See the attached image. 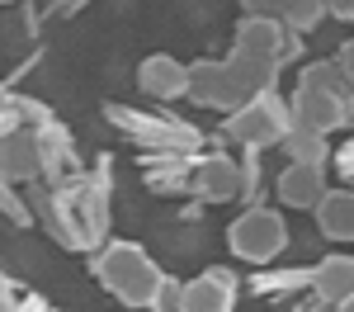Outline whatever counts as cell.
<instances>
[{
    "instance_id": "27",
    "label": "cell",
    "mask_w": 354,
    "mask_h": 312,
    "mask_svg": "<svg viewBox=\"0 0 354 312\" xmlns=\"http://www.w3.org/2000/svg\"><path fill=\"white\" fill-rule=\"evenodd\" d=\"M293 62H307V43H302L298 33H288V43H283V53H279V71H283V66H293Z\"/></svg>"
},
{
    "instance_id": "24",
    "label": "cell",
    "mask_w": 354,
    "mask_h": 312,
    "mask_svg": "<svg viewBox=\"0 0 354 312\" xmlns=\"http://www.w3.org/2000/svg\"><path fill=\"white\" fill-rule=\"evenodd\" d=\"M0 218L15 227H38L33 223V208H28V199L19 185H10V180H0Z\"/></svg>"
},
{
    "instance_id": "21",
    "label": "cell",
    "mask_w": 354,
    "mask_h": 312,
    "mask_svg": "<svg viewBox=\"0 0 354 312\" xmlns=\"http://www.w3.org/2000/svg\"><path fill=\"white\" fill-rule=\"evenodd\" d=\"M279 19H283L288 33L307 38V33H317V28L330 19V5L326 0H283V5H279Z\"/></svg>"
},
{
    "instance_id": "31",
    "label": "cell",
    "mask_w": 354,
    "mask_h": 312,
    "mask_svg": "<svg viewBox=\"0 0 354 312\" xmlns=\"http://www.w3.org/2000/svg\"><path fill=\"white\" fill-rule=\"evenodd\" d=\"M236 5H241V15H274L279 19V5L283 0H236Z\"/></svg>"
},
{
    "instance_id": "38",
    "label": "cell",
    "mask_w": 354,
    "mask_h": 312,
    "mask_svg": "<svg viewBox=\"0 0 354 312\" xmlns=\"http://www.w3.org/2000/svg\"><path fill=\"white\" fill-rule=\"evenodd\" d=\"M335 312H354V293L345 298V303H335Z\"/></svg>"
},
{
    "instance_id": "16",
    "label": "cell",
    "mask_w": 354,
    "mask_h": 312,
    "mask_svg": "<svg viewBox=\"0 0 354 312\" xmlns=\"http://www.w3.org/2000/svg\"><path fill=\"white\" fill-rule=\"evenodd\" d=\"M245 288L255 293V298H298L312 288V265H260V270H250L245 275Z\"/></svg>"
},
{
    "instance_id": "5",
    "label": "cell",
    "mask_w": 354,
    "mask_h": 312,
    "mask_svg": "<svg viewBox=\"0 0 354 312\" xmlns=\"http://www.w3.org/2000/svg\"><path fill=\"white\" fill-rule=\"evenodd\" d=\"M265 90H279V66L265 57L250 53H232L222 57V95H218V113H236L250 100H260Z\"/></svg>"
},
{
    "instance_id": "33",
    "label": "cell",
    "mask_w": 354,
    "mask_h": 312,
    "mask_svg": "<svg viewBox=\"0 0 354 312\" xmlns=\"http://www.w3.org/2000/svg\"><path fill=\"white\" fill-rule=\"evenodd\" d=\"M330 5V19H340V24H354V0H326Z\"/></svg>"
},
{
    "instance_id": "7",
    "label": "cell",
    "mask_w": 354,
    "mask_h": 312,
    "mask_svg": "<svg viewBox=\"0 0 354 312\" xmlns=\"http://www.w3.org/2000/svg\"><path fill=\"white\" fill-rule=\"evenodd\" d=\"M236 298H241V275L232 265H203L194 279H185L175 312H236Z\"/></svg>"
},
{
    "instance_id": "6",
    "label": "cell",
    "mask_w": 354,
    "mask_h": 312,
    "mask_svg": "<svg viewBox=\"0 0 354 312\" xmlns=\"http://www.w3.org/2000/svg\"><path fill=\"white\" fill-rule=\"evenodd\" d=\"M236 194H241V156H232L222 147H203L194 156L189 199H198V203H236Z\"/></svg>"
},
{
    "instance_id": "11",
    "label": "cell",
    "mask_w": 354,
    "mask_h": 312,
    "mask_svg": "<svg viewBox=\"0 0 354 312\" xmlns=\"http://www.w3.org/2000/svg\"><path fill=\"white\" fill-rule=\"evenodd\" d=\"M326 190H330V166L288 161V166L274 175V199H279V208H293V213H312Z\"/></svg>"
},
{
    "instance_id": "2",
    "label": "cell",
    "mask_w": 354,
    "mask_h": 312,
    "mask_svg": "<svg viewBox=\"0 0 354 312\" xmlns=\"http://www.w3.org/2000/svg\"><path fill=\"white\" fill-rule=\"evenodd\" d=\"M100 113L137 152H203V128H194L189 118H180L170 109H137L123 100H104Z\"/></svg>"
},
{
    "instance_id": "23",
    "label": "cell",
    "mask_w": 354,
    "mask_h": 312,
    "mask_svg": "<svg viewBox=\"0 0 354 312\" xmlns=\"http://www.w3.org/2000/svg\"><path fill=\"white\" fill-rule=\"evenodd\" d=\"M10 109L24 118V128H53L57 123V109L48 100H38V95H24V90H15L10 95Z\"/></svg>"
},
{
    "instance_id": "30",
    "label": "cell",
    "mask_w": 354,
    "mask_h": 312,
    "mask_svg": "<svg viewBox=\"0 0 354 312\" xmlns=\"http://www.w3.org/2000/svg\"><path fill=\"white\" fill-rule=\"evenodd\" d=\"M288 312H335V308H330V303H322V298L307 288V293H298V298H293V308H288Z\"/></svg>"
},
{
    "instance_id": "12",
    "label": "cell",
    "mask_w": 354,
    "mask_h": 312,
    "mask_svg": "<svg viewBox=\"0 0 354 312\" xmlns=\"http://www.w3.org/2000/svg\"><path fill=\"white\" fill-rule=\"evenodd\" d=\"M38 156H43V180L48 185H66V180H76L85 170V156L76 138H71V128L57 118L53 128H38Z\"/></svg>"
},
{
    "instance_id": "18",
    "label": "cell",
    "mask_w": 354,
    "mask_h": 312,
    "mask_svg": "<svg viewBox=\"0 0 354 312\" xmlns=\"http://www.w3.org/2000/svg\"><path fill=\"white\" fill-rule=\"evenodd\" d=\"M279 152L288 161H302V166H330V156H335L326 133H312V128H298V123L288 128V138L279 142Z\"/></svg>"
},
{
    "instance_id": "29",
    "label": "cell",
    "mask_w": 354,
    "mask_h": 312,
    "mask_svg": "<svg viewBox=\"0 0 354 312\" xmlns=\"http://www.w3.org/2000/svg\"><path fill=\"white\" fill-rule=\"evenodd\" d=\"M19 298H24V288L0 275V312H15V308H19Z\"/></svg>"
},
{
    "instance_id": "10",
    "label": "cell",
    "mask_w": 354,
    "mask_h": 312,
    "mask_svg": "<svg viewBox=\"0 0 354 312\" xmlns=\"http://www.w3.org/2000/svg\"><path fill=\"white\" fill-rule=\"evenodd\" d=\"M137 90H142L147 100H156L161 109L180 104V100L189 95V62H180V57H170V53L142 57V62H137Z\"/></svg>"
},
{
    "instance_id": "1",
    "label": "cell",
    "mask_w": 354,
    "mask_h": 312,
    "mask_svg": "<svg viewBox=\"0 0 354 312\" xmlns=\"http://www.w3.org/2000/svg\"><path fill=\"white\" fill-rule=\"evenodd\" d=\"M90 275L113 303L137 312L156 308V293H161V279H165V270L147 255V246L123 241V237H109L100 251H90Z\"/></svg>"
},
{
    "instance_id": "25",
    "label": "cell",
    "mask_w": 354,
    "mask_h": 312,
    "mask_svg": "<svg viewBox=\"0 0 354 312\" xmlns=\"http://www.w3.org/2000/svg\"><path fill=\"white\" fill-rule=\"evenodd\" d=\"M90 0H43L38 10H43V24H57V19H76Z\"/></svg>"
},
{
    "instance_id": "39",
    "label": "cell",
    "mask_w": 354,
    "mask_h": 312,
    "mask_svg": "<svg viewBox=\"0 0 354 312\" xmlns=\"http://www.w3.org/2000/svg\"><path fill=\"white\" fill-rule=\"evenodd\" d=\"M0 5H15V10H19V5H33V0H0Z\"/></svg>"
},
{
    "instance_id": "9",
    "label": "cell",
    "mask_w": 354,
    "mask_h": 312,
    "mask_svg": "<svg viewBox=\"0 0 354 312\" xmlns=\"http://www.w3.org/2000/svg\"><path fill=\"white\" fill-rule=\"evenodd\" d=\"M288 109H293V123L298 128H312V133H340V128H354L350 123V109H345V100L340 95H330L322 85H298L288 90Z\"/></svg>"
},
{
    "instance_id": "35",
    "label": "cell",
    "mask_w": 354,
    "mask_h": 312,
    "mask_svg": "<svg viewBox=\"0 0 354 312\" xmlns=\"http://www.w3.org/2000/svg\"><path fill=\"white\" fill-rule=\"evenodd\" d=\"M19 128H24V118H19L15 109H5V113H0V138H10V133H19Z\"/></svg>"
},
{
    "instance_id": "19",
    "label": "cell",
    "mask_w": 354,
    "mask_h": 312,
    "mask_svg": "<svg viewBox=\"0 0 354 312\" xmlns=\"http://www.w3.org/2000/svg\"><path fill=\"white\" fill-rule=\"evenodd\" d=\"M218 95H222V57H198L189 62V100L194 109H213L218 113Z\"/></svg>"
},
{
    "instance_id": "14",
    "label": "cell",
    "mask_w": 354,
    "mask_h": 312,
    "mask_svg": "<svg viewBox=\"0 0 354 312\" xmlns=\"http://www.w3.org/2000/svg\"><path fill=\"white\" fill-rule=\"evenodd\" d=\"M283 43H288V28H283V19H274V15H241V19H236V33H232V48H236V53L265 57L274 66H279Z\"/></svg>"
},
{
    "instance_id": "13",
    "label": "cell",
    "mask_w": 354,
    "mask_h": 312,
    "mask_svg": "<svg viewBox=\"0 0 354 312\" xmlns=\"http://www.w3.org/2000/svg\"><path fill=\"white\" fill-rule=\"evenodd\" d=\"M0 180L10 185H33L43 180V156H38V128H19L10 138H0Z\"/></svg>"
},
{
    "instance_id": "22",
    "label": "cell",
    "mask_w": 354,
    "mask_h": 312,
    "mask_svg": "<svg viewBox=\"0 0 354 312\" xmlns=\"http://www.w3.org/2000/svg\"><path fill=\"white\" fill-rule=\"evenodd\" d=\"M241 208H255L265 199V161L260 152H241Z\"/></svg>"
},
{
    "instance_id": "3",
    "label": "cell",
    "mask_w": 354,
    "mask_h": 312,
    "mask_svg": "<svg viewBox=\"0 0 354 312\" xmlns=\"http://www.w3.org/2000/svg\"><path fill=\"white\" fill-rule=\"evenodd\" d=\"M288 128H293L288 95L265 90V95H260V100H250L245 109L222 113L218 138L232 142V147H241V152H270V147H279V142L288 138Z\"/></svg>"
},
{
    "instance_id": "8",
    "label": "cell",
    "mask_w": 354,
    "mask_h": 312,
    "mask_svg": "<svg viewBox=\"0 0 354 312\" xmlns=\"http://www.w3.org/2000/svg\"><path fill=\"white\" fill-rule=\"evenodd\" d=\"M194 156H198V152H142V156H133V161H137V170H142L147 194H156V199H189Z\"/></svg>"
},
{
    "instance_id": "32",
    "label": "cell",
    "mask_w": 354,
    "mask_h": 312,
    "mask_svg": "<svg viewBox=\"0 0 354 312\" xmlns=\"http://www.w3.org/2000/svg\"><path fill=\"white\" fill-rule=\"evenodd\" d=\"M335 62H340V71H345V76L354 81V33L345 38V43H340V48H335Z\"/></svg>"
},
{
    "instance_id": "17",
    "label": "cell",
    "mask_w": 354,
    "mask_h": 312,
    "mask_svg": "<svg viewBox=\"0 0 354 312\" xmlns=\"http://www.w3.org/2000/svg\"><path fill=\"white\" fill-rule=\"evenodd\" d=\"M312 293L322 298V303H345L354 293V255H345V251H330V255H322L317 265H312Z\"/></svg>"
},
{
    "instance_id": "15",
    "label": "cell",
    "mask_w": 354,
    "mask_h": 312,
    "mask_svg": "<svg viewBox=\"0 0 354 312\" xmlns=\"http://www.w3.org/2000/svg\"><path fill=\"white\" fill-rule=\"evenodd\" d=\"M312 218L326 241H354V185H330L312 208Z\"/></svg>"
},
{
    "instance_id": "26",
    "label": "cell",
    "mask_w": 354,
    "mask_h": 312,
    "mask_svg": "<svg viewBox=\"0 0 354 312\" xmlns=\"http://www.w3.org/2000/svg\"><path fill=\"white\" fill-rule=\"evenodd\" d=\"M330 166H335V175H340V185H354V138H345L340 147H335Z\"/></svg>"
},
{
    "instance_id": "37",
    "label": "cell",
    "mask_w": 354,
    "mask_h": 312,
    "mask_svg": "<svg viewBox=\"0 0 354 312\" xmlns=\"http://www.w3.org/2000/svg\"><path fill=\"white\" fill-rule=\"evenodd\" d=\"M10 95H15V90H10V81H5V76H0V113L10 109Z\"/></svg>"
},
{
    "instance_id": "36",
    "label": "cell",
    "mask_w": 354,
    "mask_h": 312,
    "mask_svg": "<svg viewBox=\"0 0 354 312\" xmlns=\"http://www.w3.org/2000/svg\"><path fill=\"white\" fill-rule=\"evenodd\" d=\"M203 208H208V203H198V199H189V203H185V213H180V218H185V223H194V218H203Z\"/></svg>"
},
{
    "instance_id": "4",
    "label": "cell",
    "mask_w": 354,
    "mask_h": 312,
    "mask_svg": "<svg viewBox=\"0 0 354 312\" xmlns=\"http://www.w3.org/2000/svg\"><path fill=\"white\" fill-rule=\"evenodd\" d=\"M288 218L283 208H270V203H255V208H241V218H232L227 227V251L236 255L241 265H274L279 255L288 251Z\"/></svg>"
},
{
    "instance_id": "28",
    "label": "cell",
    "mask_w": 354,
    "mask_h": 312,
    "mask_svg": "<svg viewBox=\"0 0 354 312\" xmlns=\"http://www.w3.org/2000/svg\"><path fill=\"white\" fill-rule=\"evenodd\" d=\"M33 66H43V48H33V53H28L24 62H19V66H15V71L5 76V81H10V90H19V81H24V76L33 71Z\"/></svg>"
},
{
    "instance_id": "20",
    "label": "cell",
    "mask_w": 354,
    "mask_h": 312,
    "mask_svg": "<svg viewBox=\"0 0 354 312\" xmlns=\"http://www.w3.org/2000/svg\"><path fill=\"white\" fill-rule=\"evenodd\" d=\"M298 85H322V90L340 95V100H354V81L340 71L335 57H307L298 66Z\"/></svg>"
},
{
    "instance_id": "34",
    "label": "cell",
    "mask_w": 354,
    "mask_h": 312,
    "mask_svg": "<svg viewBox=\"0 0 354 312\" xmlns=\"http://www.w3.org/2000/svg\"><path fill=\"white\" fill-rule=\"evenodd\" d=\"M15 312H53V303H48V298H38V293H24Z\"/></svg>"
}]
</instances>
